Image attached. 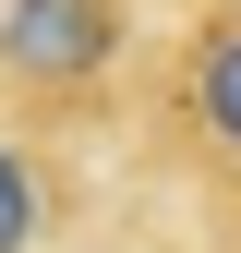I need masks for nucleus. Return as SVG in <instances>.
Returning a JSON list of instances; mask_svg holds the SVG:
<instances>
[{
  "mask_svg": "<svg viewBox=\"0 0 241 253\" xmlns=\"http://www.w3.org/2000/svg\"><path fill=\"white\" fill-rule=\"evenodd\" d=\"M109 48H120L109 0H0V73L24 84H84L109 73Z\"/></svg>",
  "mask_w": 241,
  "mask_h": 253,
  "instance_id": "1",
  "label": "nucleus"
},
{
  "mask_svg": "<svg viewBox=\"0 0 241 253\" xmlns=\"http://www.w3.org/2000/svg\"><path fill=\"white\" fill-rule=\"evenodd\" d=\"M193 97H205V121H217V145H241V37H217L193 60Z\"/></svg>",
  "mask_w": 241,
  "mask_h": 253,
  "instance_id": "2",
  "label": "nucleus"
},
{
  "mask_svg": "<svg viewBox=\"0 0 241 253\" xmlns=\"http://www.w3.org/2000/svg\"><path fill=\"white\" fill-rule=\"evenodd\" d=\"M24 241H37V169L0 145V253H24Z\"/></svg>",
  "mask_w": 241,
  "mask_h": 253,
  "instance_id": "3",
  "label": "nucleus"
}]
</instances>
